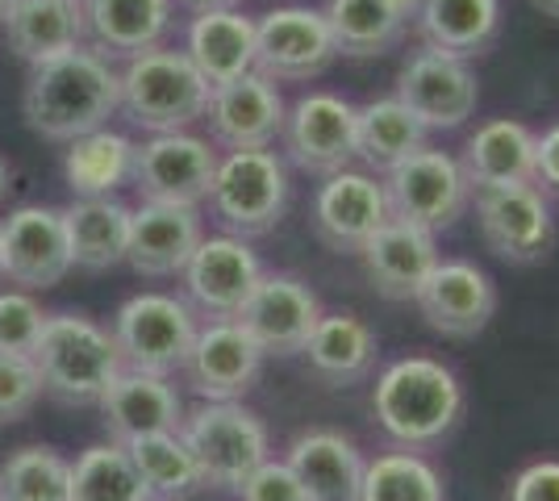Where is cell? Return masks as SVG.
Returning a JSON list of instances; mask_svg holds the SVG:
<instances>
[{
  "label": "cell",
  "instance_id": "1",
  "mask_svg": "<svg viewBox=\"0 0 559 501\" xmlns=\"http://www.w3.org/2000/svg\"><path fill=\"white\" fill-rule=\"evenodd\" d=\"M464 384L435 356H401L376 372L372 414L405 452H435L464 422Z\"/></svg>",
  "mask_w": 559,
  "mask_h": 501
},
{
  "label": "cell",
  "instance_id": "2",
  "mask_svg": "<svg viewBox=\"0 0 559 501\" xmlns=\"http://www.w3.org/2000/svg\"><path fill=\"white\" fill-rule=\"evenodd\" d=\"M117 72L93 47L55 55L29 72L22 96L25 126L50 143H71L93 134L117 114Z\"/></svg>",
  "mask_w": 559,
  "mask_h": 501
},
{
  "label": "cell",
  "instance_id": "3",
  "mask_svg": "<svg viewBox=\"0 0 559 501\" xmlns=\"http://www.w3.org/2000/svg\"><path fill=\"white\" fill-rule=\"evenodd\" d=\"M117 109L146 134H176L192 121H205L210 84L192 68L185 50L155 47L126 59L117 72Z\"/></svg>",
  "mask_w": 559,
  "mask_h": 501
},
{
  "label": "cell",
  "instance_id": "4",
  "mask_svg": "<svg viewBox=\"0 0 559 501\" xmlns=\"http://www.w3.org/2000/svg\"><path fill=\"white\" fill-rule=\"evenodd\" d=\"M29 359L43 377V393L63 406H96L121 372L114 334L84 313H47Z\"/></svg>",
  "mask_w": 559,
  "mask_h": 501
},
{
  "label": "cell",
  "instance_id": "5",
  "mask_svg": "<svg viewBox=\"0 0 559 501\" xmlns=\"http://www.w3.org/2000/svg\"><path fill=\"white\" fill-rule=\"evenodd\" d=\"M180 439L197 460L201 485L213 493H238V485L272 455L263 418L242 402H201L185 409Z\"/></svg>",
  "mask_w": 559,
  "mask_h": 501
},
{
  "label": "cell",
  "instance_id": "6",
  "mask_svg": "<svg viewBox=\"0 0 559 501\" xmlns=\"http://www.w3.org/2000/svg\"><path fill=\"white\" fill-rule=\"evenodd\" d=\"M288 164L272 146L255 151H226L217 159L210 189V210L222 222V230L234 239H263L272 235L288 214Z\"/></svg>",
  "mask_w": 559,
  "mask_h": 501
},
{
  "label": "cell",
  "instance_id": "7",
  "mask_svg": "<svg viewBox=\"0 0 559 501\" xmlns=\"http://www.w3.org/2000/svg\"><path fill=\"white\" fill-rule=\"evenodd\" d=\"M384 196L396 222L421 226L430 235L451 230L472 210V184H467L460 155L421 146L393 171H384Z\"/></svg>",
  "mask_w": 559,
  "mask_h": 501
},
{
  "label": "cell",
  "instance_id": "8",
  "mask_svg": "<svg viewBox=\"0 0 559 501\" xmlns=\"http://www.w3.org/2000/svg\"><path fill=\"white\" fill-rule=\"evenodd\" d=\"M197 313L188 301L171 293H139L130 297L114 318V347L121 368L171 377L185 368L192 338H197Z\"/></svg>",
  "mask_w": 559,
  "mask_h": 501
},
{
  "label": "cell",
  "instance_id": "9",
  "mask_svg": "<svg viewBox=\"0 0 559 501\" xmlns=\"http://www.w3.org/2000/svg\"><path fill=\"white\" fill-rule=\"evenodd\" d=\"M476 230L497 260L538 263L556 247V205L538 184H506V189L472 192Z\"/></svg>",
  "mask_w": 559,
  "mask_h": 501
},
{
  "label": "cell",
  "instance_id": "10",
  "mask_svg": "<svg viewBox=\"0 0 559 501\" xmlns=\"http://www.w3.org/2000/svg\"><path fill=\"white\" fill-rule=\"evenodd\" d=\"M355 109L338 93H305L284 114V164L305 176H334L355 164Z\"/></svg>",
  "mask_w": 559,
  "mask_h": 501
},
{
  "label": "cell",
  "instance_id": "11",
  "mask_svg": "<svg viewBox=\"0 0 559 501\" xmlns=\"http://www.w3.org/2000/svg\"><path fill=\"white\" fill-rule=\"evenodd\" d=\"M396 100H405L418 121L435 130H460L476 105H480V80L467 59L443 55V50L418 47L405 55L401 72H396Z\"/></svg>",
  "mask_w": 559,
  "mask_h": 501
},
{
  "label": "cell",
  "instance_id": "12",
  "mask_svg": "<svg viewBox=\"0 0 559 501\" xmlns=\"http://www.w3.org/2000/svg\"><path fill=\"white\" fill-rule=\"evenodd\" d=\"M213 171H217V151L210 139L176 130V134H151L142 146H134L130 184L139 189L142 201L201 210V201H210Z\"/></svg>",
  "mask_w": 559,
  "mask_h": 501
},
{
  "label": "cell",
  "instance_id": "13",
  "mask_svg": "<svg viewBox=\"0 0 559 501\" xmlns=\"http://www.w3.org/2000/svg\"><path fill=\"white\" fill-rule=\"evenodd\" d=\"M338 59L322 9L284 4L255 22V72L276 84H309Z\"/></svg>",
  "mask_w": 559,
  "mask_h": 501
},
{
  "label": "cell",
  "instance_id": "14",
  "mask_svg": "<svg viewBox=\"0 0 559 501\" xmlns=\"http://www.w3.org/2000/svg\"><path fill=\"white\" fill-rule=\"evenodd\" d=\"M180 276H185L192 310L205 313L210 322H234L242 306L251 301L255 285L263 281V263L247 239L210 235V239L197 242V251Z\"/></svg>",
  "mask_w": 559,
  "mask_h": 501
},
{
  "label": "cell",
  "instance_id": "15",
  "mask_svg": "<svg viewBox=\"0 0 559 501\" xmlns=\"http://www.w3.org/2000/svg\"><path fill=\"white\" fill-rule=\"evenodd\" d=\"M322 297L293 272H263L251 301L234 318L259 343L263 356H301L309 334L322 318Z\"/></svg>",
  "mask_w": 559,
  "mask_h": 501
},
{
  "label": "cell",
  "instance_id": "16",
  "mask_svg": "<svg viewBox=\"0 0 559 501\" xmlns=\"http://www.w3.org/2000/svg\"><path fill=\"white\" fill-rule=\"evenodd\" d=\"M421 322L443 338H476L489 331L497 313V285L492 276L472 260H439L421 281L418 297Z\"/></svg>",
  "mask_w": 559,
  "mask_h": 501
},
{
  "label": "cell",
  "instance_id": "17",
  "mask_svg": "<svg viewBox=\"0 0 559 501\" xmlns=\"http://www.w3.org/2000/svg\"><path fill=\"white\" fill-rule=\"evenodd\" d=\"M263 351L238 322H210L192 338L185 381L201 402H242L263 372Z\"/></svg>",
  "mask_w": 559,
  "mask_h": 501
},
{
  "label": "cell",
  "instance_id": "18",
  "mask_svg": "<svg viewBox=\"0 0 559 501\" xmlns=\"http://www.w3.org/2000/svg\"><path fill=\"white\" fill-rule=\"evenodd\" d=\"M0 255H4V276L25 293L34 288H55L71 272L68 230H63V210L55 205H22L0 222Z\"/></svg>",
  "mask_w": 559,
  "mask_h": 501
},
{
  "label": "cell",
  "instance_id": "19",
  "mask_svg": "<svg viewBox=\"0 0 559 501\" xmlns=\"http://www.w3.org/2000/svg\"><path fill=\"white\" fill-rule=\"evenodd\" d=\"M389 196L384 180H376L372 171H355L343 167L326 176V184L313 196V230L338 255H359L364 242L389 222Z\"/></svg>",
  "mask_w": 559,
  "mask_h": 501
},
{
  "label": "cell",
  "instance_id": "20",
  "mask_svg": "<svg viewBox=\"0 0 559 501\" xmlns=\"http://www.w3.org/2000/svg\"><path fill=\"white\" fill-rule=\"evenodd\" d=\"M284 96L280 84L259 72H247L238 80H226L210 93V139L226 151H255V146H272L284 130Z\"/></svg>",
  "mask_w": 559,
  "mask_h": 501
},
{
  "label": "cell",
  "instance_id": "21",
  "mask_svg": "<svg viewBox=\"0 0 559 501\" xmlns=\"http://www.w3.org/2000/svg\"><path fill=\"white\" fill-rule=\"evenodd\" d=\"M96 406L114 443H134L142 434H171L185 422V402L176 384L155 372H134V368H121Z\"/></svg>",
  "mask_w": 559,
  "mask_h": 501
},
{
  "label": "cell",
  "instance_id": "22",
  "mask_svg": "<svg viewBox=\"0 0 559 501\" xmlns=\"http://www.w3.org/2000/svg\"><path fill=\"white\" fill-rule=\"evenodd\" d=\"M284 464L301 480L305 501H359L368 468L359 443L334 427H309L293 434Z\"/></svg>",
  "mask_w": 559,
  "mask_h": 501
},
{
  "label": "cell",
  "instance_id": "23",
  "mask_svg": "<svg viewBox=\"0 0 559 501\" xmlns=\"http://www.w3.org/2000/svg\"><path fill=\"white\" fill-rule=\"evenodd\" d=\"M201 239H205V222H201L197 205L142 201L139 210L130 214L126 263L139 276H180Z\"/></svg>",
  "mask_w": 559,
  "mask_h": 501
},
{
  "label": "cell",
  "instance_id": "24",
  "mask_svg": "<svg viewBox=\"0 0 559 501\" xmlns=\"http://www.w3.org/2000/svg\"><path fill=\"white\" fill-rule=\"evenodd\" d=\"M439 260H443L439 235L409 226V222H396V217H389L359 251L364 276L372 281V288L384 301H414L421 281L430 276V267Z\"/></svg>",
  "mask_w": 559,
  "mask_h": 501
},
{
  "label": "cell",
  "instance_id": "25",
  "mask_svg": "<svg viewBox=\"0 0 559 501\" xmlns=\"http://www.w3.org/2000/svg\"><path fill=\"white\" fill-rule=\"evenodd\" d=\"M301 356L309 359V372L322 384L350 389V384H364L376 377V368H380V334L350 310L322 313Z\"/></svg>",
  "mask_w": 559,
  "mask_h": 501
},
{
  "label": "cell",
  "instance_id": "26",
  "mask_svg": "<svg viewBox=\"0 0 559 501\" xmlns=\"http://www.w3.org/2000/svg\"><path fill=\"white\" fill-rule=\"evenodd\" d=\"M472 192L535 184V130L518 118H492L476 126L460 155Z\"/></svg>",
  "mask_w": 559,
  "mask_h": 501
},
{
  "label": "cell",
  "instance_id": "27",
  "mask_svg": "<svg viewBox=\"0 0 559 501\" xmlns=\"http://www.w3.org/2000/svg\"><path fill=\"white\" fill-rule=\"evenodd\" d=\"M84 38L105 59H134L142 50L164 47L171 29V0H80Z\"/></svg>",
  "mask_w": 559,
  "mask_h": 501
},
{
  "label": "cell",
  "instance_id": "28",
  "mask_svg": "<svg viewBox=\"0 0 559 501\" xmlns=\"http://www.w3.org/2000/svg\"><path fill=\"white\" fill-rule=\"evenodd\" d=\"M185 55L210 88L255 72V17L242 9H201L188 25Z\"/></svg>",
  "mask_w": 559,
  "mask_h": 501
},
{
  "label": "cell",
  "instance_id": "29",
  "mask_svg": "<svg viewBox=\"0 0 559 501\" xmlns=\"http://www.w3.org/2000/svg\"><path fill=\"white\" fill-rule=\"evenodd\" d=\"M130 205L117 196H75L63 210V230H68L71 267L84 272H109L126 263L130 247Z\"/></svg>",
  "mask_w": 559,
  "mask_h": 501
},
{
  "label": "cell",
  "instance_id": "30",
  "mask_svg": "<svg viewBox=\"0 0 559 501\" xmlns=\"http://www.w3.org/2000/svg\"><path fill=\"white\" fill-rule=\"evenodd\" d=\"M9 50L29 68L55 55L84 47V4L80 0H17L4 17Z\"/></svg>",
  "mask_w": 559,
  "mask_h": 501
},
{
  "label": "cell",
  "instance_id": "31",
  "mask_svg": "<svg viewBox=\"0 0 559 501\" xmlns=\"http://www.w3.org/2000/svg\"><path fill=\"white\" fill-rule=\"evenodd\" d=\"M414 25L421 47L472 63L489 55L501 34V0H426Z\"/></svg>",
  "mask_w": 559,
  "mask_h": 501
},
{
  "label": "cell",
  "instance_id": "32",
  "mask_svg": "<svg viewBox=\"0 0 559 501\" xmlns=\"http://www.w3.org/2000/svg\"><path fill=\"white\" fill-rule=\"evenodd\" d=\"M430 146V130L418 121V114L396 100V96H376L355 109V159L384 176L414 151Z\"/></svg>",
  "mask_w": 559,
  "mask_h": 501
},
{
  "label": "cell",
  "instance_id": "33",
  "mask_svg": "<svg viewBox=\"0 0 559 501\" xmlns=\"http://www.w3.org/2000/svg\"><path fill=\"white\" fill-rule=\"evenodd\" d=\"M322 17L330 25L334 50L347 59H380L401 47L409 22L389 0H326Z\"/></svg>",
  "mask_w": 559,
  "mask_h": 501
},
{
  "label": "cell",
  "instance_id": "34",
  "mask_svg": "<svg viewBox=\"0 0 559 501\" xmlns=\"http://www.w3.org/2000/svg\"><path fill=\"white\" fill-rule=\"evenodd\" d=\"M130 167H134V143L109 126L71 139L63 155V176L75 196H114L121 184H130Z\"/></svg>",
  "mask_w": 559,
  "mask_h": 501
},
{
  "label": "cell",
  "instance_id": "35",
  "mask_svg": "<svg viewBox=\"0 0 559 501\" xmlns=\"http://www.w3.org/2000/svg\"><path fill=\"white\" fill-rule=\"evenodd\" d=\"M130 452V464L139 473L151 501H192L205 485L197 473V460L185 448L180 430L171 434H142L134 443H121Z\"/></svg>",
  "mask_w": 559,
  "mask_h": 501
},
{
  "label": "cell",
  "instance_id": "36",
  "mask_svg": "<svg viewBox=\"0 0 559 501\" xmlns=\"http://www.w3.org/2000/svg\"><path fill=\"white\" fill-rule=\"evenodd\" d=\"M359 501H447V485L426 452L396 448L368 460Z\"/></svg>",
  "mask_w": 559,
  "mask_h": 501
},
{
  "label": "cell",
  "instance_id": "37",
  "mask_svg": "<svg viewBox=\"0 0 559 501\" xmlns=\"http://www.w3.org/2000/svg\"><path fill=\"white\" fill-rule=\"evenodd\" d=\"M68 501H151L121 443H93L71 464Z\"/></svg>",
  "mask_w": 559,
  "mask_h": 501
},
{
  "label": "cell",
  "instance_id": "38",
  "mask_svg": "<svg viewBox=\"0 0 559 501\" xmlns=\"http://www.w3.org/2000/svg\"><path fill=\"white\" fill-rule=\"evenodd\" d=\"M71 464L55 448L29 443L0 464V501H68Z\"/></svg>",
  "mask_w": 559,
  "mask_h": 501
},
{
  "label": "cell",
  "instance_id": "39",
  "mask_svg": "<svg viewBox=\"0 0 559 501\" xmlns=\"http://www.w3.org/2000/svg\"><path fill=\"white\" fill-rule=\"evenodd\" d=\"M38 397H43V377H38L34 359L0 351V427L29 418Z\"/></svg>",
  "mask_w": 559,
  "mask_h": 501
},
{
  "label": "cell",
  "instance_id": "40",
  "mask_svg": "<svg viewBox=\"0 0 559 501\" xmlns=\"http://www.w3.org/2000/svg\"><path fill=\"white\" fill-rule=\"evenodd\" d=\"M43 322H47V313L25 288L22 293H0V351L29 356L38 334H43Z\"/></svg>",
  "mask_w": 559,
  "mask_h": 501
},
{
  "label": "cell",
  "instance_id": "41",
  "mask_svg": "<svg viewBox=\"0 0 559 501\" xmlns=\"http://www.w3.org/2000/svg\"><path fill=\"white\" fill-rule=\"evenodd\" d=\"M238 498L242 501H305V489L284 460H272V455H267L255 473L238 485Z\"/></svg>",
  "mask_w": 559,
  "mask_h": 501
},
{
  "label": "cell",
  "instance_id": "42",
  "mask_svg": "<svg viewBox=\"0 0 559 501\" xmlns=\"http://www.w3.org/2000/svg\"><path fill=\"white\" fill-rule=\"evenodd\" d=\"M506 501H559V460H535L513 473Z\"/></svg>",
  "mask_w": 559,
  "mask_h": 501
},
{
  "label": "cell",
  "instance_id": "43",
  "mask_svg": "<svg viewBox=\"0 0 559 501\" xmlns=\"http://www.w3.org/2000/svg\"><path fill=\"white\" fill-rule=\"evenodd\" d=\"M535 184L547 196H559V121L535 134Z\"/></svg>",
  "mask_w": 559,
  "mask_h": 501
},
{
  "label": "cell",
  "instance_id": "44",
  "mask_svg": "<svg viewBox=\"0 0 559 501\" xmlns=\"http://www.w3.org/2000/svg\"><path fill=\"white\" fill-rule=\"evenodd\" d=\"M389 4H393V9L401 13V17H405V22H414V17L421 13V4H426V0H389Z\"/></svg>",
  "mask_w": 559,
  "mask_h": 501
},
{
  "label": "cell",
  "instance_id": "45",
  "mask_svg": "<svg viewBox=\"0 0 559 501\" xmlns=\"http://www.w3.org/2000/svg\"><path fill=\"white\" fill-rule=\"evenodd\" d=\"M188 4H192V9L201 13V9H238L242 0H188Z\"/></svg>",
  "mask_w": 559,
  "mask_h": 501
},
{
  "label": "cell",
  "instance_id": "46",
  "mask_svg": "<svg viewBox=\"0 0 559 501\" xmlns=\"http://www.w3.org/2000/svg\"><path fill=\"white\" fill-rule=\"evenodd\" d=\"M4 192H9V164H4V155H0V201H4Z\"/></svg>",
  "mask_w": 559,
  "mask_h": 501
},
{
  "label": "cell",
  "instance_id": "47",
  "mask_svg": "<svg viewBox=\"0 0 559 501\" xmlns=\"http://www.w3.org/2000/svg\"><path fill=\"white\" fill-rule=\"evenodd\" d=\"M535 4L547 13V17H559V0H535Z\"/></svg>",
  "mask_w": 559,
  "mask_h": 501
},
{
  "label": "cell",
  "instance_id": "48",
  "mask_svg": "<svg viewBox=\"0 0 559 501\" xmlns=\"http://www.w3.org/2000/svg\"><path fill=\"white\" fill-rule=\"evenodd\" d=\"M17 0H0V25H4V17H9V9H13Z\"/></svg>",
  "mask_w": 559,
  "mask_h": 501
},
{
  "label": "cell",
  "instance_id": "49",
  "mask_svg": "<svg viewBox=\"0 0 559 501\" xmlns=\"http://www.w3.org/2000/svg\"><path fill=\"white\" fill-rule=\"evenodd\" d=\"M0 281H4V255H0Z\"/></svg>",
  "mask_w": 559,
  "mask_h": 501
}]
</instances>
